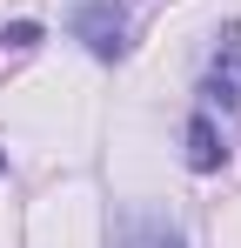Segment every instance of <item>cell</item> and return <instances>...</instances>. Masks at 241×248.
<instances>
[{
  "instance_id": "cell-4",
  "label": "cell",
  "mask_w": 241,
  "mask_h": 248,
  "mask_svg": "<svg viewBox=\"0 0 241 248\" xmlns=\"http://www.w3.org/2000/svg\"><path fill=\"white\" fill-rule=\"evenodd\" d=\"M34 41H40L34 20H14V27H7V47H34Z\"/></svg>"
},
{
  "instance_id": "cell-2",
  "label": "cell",
  "mask_w": 241,
  "mask_h": 248,
  "mask_svg": "<svg viewBox=\"0 0 241 248\" xmlns=\"http://www.w3.org/2000/svg\"><path fill=\"white\" fill-rule=\"evenodd\" d=\"M188 168H195V174L221 168V134H214V121H208V114H195V121H188Z\"/></svg>"
},
{
  "instance_id": "cell-6",
  "label": "cell",
  "mask_w": 241,
  "mask_h": 248,
  "mask_svg": "<svg viewBox=\"0 0 241 248\" xmlns=\"http://www.w3.org/2000/svg\"><path fill=\"white\" fill-rule=\"evenodd\" d=\"M0 168H7V155H0Z\"/></svg>"
},
{
  "instance_id": "cell-1",
  "label": "cell",
  "mask_w": 241,
  "mask_h": 248,
  "mask_svg": "<svg viewBox=\"0 0 241 248\" xmlns=\"http://www.w3.org/2000/svg\"><path fill=\"white\" fill-rule=\"evenodd\" d=\"M74 34L94 47L101 61H114L120 47H127V27H120V14L107 7V0H87V7H80V14H74Z\"/></svg>"
},
{
  "instance_id": "cell-3",
  "label": "cell",
  "mask_w": 241,
  "mask_h": 248,
  "mask_svg": "<svg viewBox=\"0 0 241 248\" xmlns=\"http://www.w3.org/2000/svg\"><path fill=\"white\" fill-rule=\"evenodd\" d=\"M214 87H221L228 101H241V54H221V61H214Z\"/></svg>"
},
{
  "instance_id": "cell-5",
  "label": "cell",
  "mask_w": 241,
  "mask_h": 248,
  "mask_svg": "<svg viewBox=\"0 0 241 248\" xmlns=\"http://www.w3.org/2000/svg\"><path fill=\"white\" fill-rule=\"evenodd\" d=\"M127 248H181L174 235H141V242H127Z\"/></svg>"
}]
</instances>
